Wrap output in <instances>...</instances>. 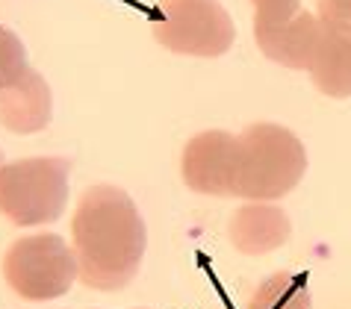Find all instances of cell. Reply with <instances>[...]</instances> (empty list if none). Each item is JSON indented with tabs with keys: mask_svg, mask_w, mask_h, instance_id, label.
Here are the masks:
<instances>
[{
	"mask_svg": "<svg viewBox=\"0 0 351 309\" xmlns=\"http://www.w3.org/2000/svg\"><path fill=\"white\" fill-rule=\"evenodd\" d=\"M307 171V150L295 133L280 124H251L237 136L233 157V198L271 204L289 195Z\"/></svg>",
	"mask_w": 351,
	"mask_h": 309,
	"instance_id": "cell-2",
	"label": "cell"
},
{
	"mask_svg": "<svg viewBox=\"0 0 351 309\" xmlns=\"http://www.w3.org/2000/svg\"><path fill=\"white\" fill-rule=\"evenodd\" d=\"M71 162L60 157L18 159L0 168V215L18 227L53 224L68 204Z\"/></svg>",
	"mask_w": 351,
	"mask_h": 309,
	"instance_id": "cell-3",
	"label": "cell"
},
{
	"mask_svg": "<svg viewBox=\"0 0 351 309\" xmlns=\"http://www.w3.org/2000/svg\"><path fill=\"white\" fill-rule=\"evenodd\" d=\"M251 3H254V30H271L301 12V0H251Z\"/></svg>",
	"mask_w": 351,
	"mask_h": 309,
	"instance_id": "cell-13",
	"label": "cell"
},
{
	"mask_svg": "<svg viewBox=\"0 0 351 309\" xmlns=\"http://www.w3.org/2000/svg\"><path fill=\"white\" fill-rule=\"evenodd\" d=\"M245 309H310V288L298 274L278 271L257 286Z\"/></svg>",
	"mask_w": 351,
	"mask_h": 309,
	"instance_id": "cell-11",
	"label": "cell"
},
{
	"mask_svg": "<svg viewBox=\"0 0 351 309\" xmlns=\"http://www.w3.org/2000/svg\"><path fill=\"white\" fill-rule=\"evenodd\" d=\"M0 168H3V150H0Z\"/></svg>",
	"mask_w": 351,
	"mask_h": 309,
	"instance_id": "cell-15",
	"label": "cell"
},
{
	"mask_svg": "<svg viewBox=\"0 0 351 309\" xmlns=\"http://www.w3.org/2000/svg\"><path fill=\"white\" fill-rule=\"evenodd\" d=\"M292 233L289 215L271 204H245L230 218V245L245 256H263L278 250Z\"/></svg>",
	"mask_w": 351,
	"mask_h": 309,
	"instance_id": "cell-9",
	"label": "cell"
},
{
	"mask_svg": "<svg viewBox=\"0 0 351 309\" xmlns=\"http://www.w3.org/2000/svg\"><path fill=\"white\" fill-rule=\"evenodd\" d=\"M154 38L183 56H221L230 51L237 30L219 0H162L151 21Z\"/></svg>",
	"mask_w": 351,
	"mask_h": 309,
	"instance_id": "cell-5",
	"label": "cell"
},
{
	"mask_svg": "<svg viewBox=\"0 0 351 309\" xmlns=\"http://www.w3.org/2000/svg\"><path fill=\"white\" fill-rule=\"evenodd\" d=\"M3 277L27 301H53L80 280V265L74 247H68L56 233H38L9 245Z\"/></svg>",
	"mask_w": 351,
	"mask_h": 309,
	"instance_id": "cell-4",
	"label": "cell"
},
{
	"mask_svg": "<svg viewBox=\"0 0 351 309\" xmlns=\"http://www.w3.org/2000/svg\"><path fill=\"white\" fill-rule=\"evenodd\" d=\"M310 80L328 98H351V21L319 18Z\"/></svg>",
	"mask_w": 351,
	"mask_h": 309,
	"instance_id": "cell-7",
	"label": "cell"
},
{
	"mask_svg": "<svg viewBox=\"0 0 351 309\" xmlns=\"http://www.w3.org/2000/svg\"><path fill=\"white\" fill-rule=\"evenodd\" d=\"M145 245V221L128 191L115 186L83 191L71 218V247L80 265V283L97 292L124 288L139 271Z\"/></svg>",
	"mask_w": 351,
	"mask_h": 309,
	"instance_id": "cell-1",
	"label": "cell"
},
{
	"mask_svg": "<svg viewBox=\"0 0 351 309\" xmlns=\"http://www.w3.org/2000/svg\"><path fill=\"white\" fill-rule=\"evenodd\" d=\"M319 18H334V21H351V0H316Z\"/></svg>",
	"mask_w": 351,
	"mask_h": 309,
	"instance_id": "cell-14",
	"label": "cell"
},
{
	"mask_svg": "<svg viewBox=\"0 0 351 309\" xmlns=\"http://www.w3.org/2000/svg\"><path fill=\"white\" fill-rule=\"evenodd\" d=\"M53 98L51 85L38 71L27 68L18 80L0 89V124L12 133L30 136L51 124Z\"/></svg>",
	"mask_w": 351,
	"mask_h": 309,
	"instance_id": "cell-8",
	"label": "cell"
},
{
	"mask_svg": "<svg viewBox=\"0 0 351 309\" xmlns=\"http://www.w3.org/2000/svg\"><path fill=\"white\" fill-rule=\"evenodd\" d=\"M27 71V47L9 27H0V89Z\"/></svg>",
	"mask_w": 351,
	"mask_h": 309,
	"instance_id": "cell-12",
	"label": "cell"
},
{
	"mask_svg": "<svg viewBox=\"0 0 351 309\" xmlns=\"http://www.w3.org/2000/svg\"><path fill=\"white\" fill-rule=\"evenodd\" d=\"M316 36H319V18L304 12V9H301L292 21L280 24V27L254 30L257 47L263 51V56H269L271 62L284 65V68H295V71L310 68Z\"/></svg>",
	"mask_w": 351,
	"mask_h": 309,
	"instance_id": "cell-10",
	"label": "cell"
},
{
	"mask_svg": "<svg viewBox=\"0 0 351 309\" xmlns=\"http://www.w3.org/2000/svg\"><path fill=\"white\" fill-rule=\"evenodd\" d=\"M233 157H237V136L224 130L198 133L183 148V180L198 195L233 198Z\"/></svg>",
	"mask_w": 351,
	"mask_h": 309,
	"instance_id": "cell-6",
	"label": "cell"
}]
</instances>
